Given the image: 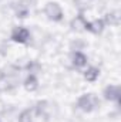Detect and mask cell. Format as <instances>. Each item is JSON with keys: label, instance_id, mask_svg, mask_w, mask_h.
I'll list each match as a JSON object with an SVG mask.
<instances>
[{"label": "cell", "instance_id": "5", "mask_svg": "<svg viewBox=\"0 0 121 122\" xmlns=\"http://www.w3.org/2000/svg\"><path fill=\"white\" fill-rule=\"evenodd\" d=\"M84 29L91 31L94 34H98L104 30V21L103 20H94V21H86L84 23Z\"/></svg>", "mask_w": 121, "mask_h": 122}, {"label": "cell", "instance_id": "4", "mask_svg": "<svg viewBox=\"0 0 121 122\" xmlns=\"http://www.w3.org/2000/svg\"><path fill=\"white\" fill-rule=\"evenodd\" d=\"M104 98L108 101H120V87L108 85L104 90Z\"/></svg>", "mask_w": 121, "mask_h": 122}, {"label": "cell", "instance_id": "10", "mask_svg": "<svg viewBox=\"0 0 121 122\" xmlns=\"http://www.w3.org/2000/svg\"><path fill=\"white\" fill-rule=\"evenodd\" d=\"M107 21L110 24H118V13H111V14H107Z\"/></svg>", "mask_w": 121, "mask_h": 122}, {"label": "cell", "instance_id": "3", "mask_svg": "<svg viewBox=\"0 0 121 122\" xmlns=\"http://www.w3.org/2000/svg\"><path fill=\"white\" fill-rule=\"evenodd\" d=\"M30 38V31L27 30L26 27H14L11 31V40L20 44L27 43Z\"/></svg>", "mask_w": 121, "mask_h": 122}, {"label": "cell", "instance_id": "8", "mask_svg": "<svg viewBox=\"0 0 121 122\" xmlns=\"http://www.w3.org/2000/svg\"><path fill=\"white\" fill-rule=\"evenodd\" d=\"M98 75H100V70L98 68H95V67H88L87 70H86V72H84V78L87 80V81H95L97 78H98Z\"/></svg>", "mask_w": 121, "mask_h": 122}, {"label": "cell", "instance_id": "9", "mask_svg": "<svg viewBox=\"0 0 121 122\" xmlns=\"http://www.w3.org/2000/svg\"><path fill=\"white\" fill-rule=\"evenodd\" d=\"M19 122H33L30 109H26V111H23V112L20 114V117H19Z\"/></svg>", "mask_w": 121, "mask_h": 122}, {"label": "cell", "instance_id": "2", "mask_svg": "<svg viewBox=\"0 0 121 122\" xmlns=\"http://www.w3.org/2000/svg\"><path fill=\"white\" fill-rule=\"evenodd\" d=\"M44 13L46 16L53 20V21H60L63 19V10H61L60 4L56 3V1H50L46 4V9H44Z\"/></svg>", "mask_w": 121, "mask_h": 122}, {"label": "cell", "instance_id": "1", "mask_svg": "<svg viewBox=\"0 0 121 122\" xmlns=\"http://www.w3.org/2000/svg\"><path fill=\"white\" fill-rule=\"evenodd\" d=\"M77 105L81 111L84 112H91L94 111L98 105H100V99L94 95V94H84L78 98L77 101Z\"/></svg>", "mask_w": 121, "mask_h": 122}, {"label": "cell", "instance_id": "7", "mask_svg": "<svg viewBox=\"0 0 121 122\" xmlns=\"http://www.w3.org/2000/svg\"><path fill=\"white\" fill-rule=\"evenodd\" d=\"M37 87H38V81H37V78L33 75V74H30L26 80H24V88L27 90V91H36L37 90Z\"/></svg>", "mask_w": 121, "mask_h": 122}, {"label": "cell", "instance_id": "6", "mask_svg": "<svg viewBox=\"0 0 121 122\" xmlns=\"http://www.w3.org/2000/svg\"><path fill=\"white\" fill-rule=\"evenodd\" d=\"M86 64H87V57H86L83 53L77 51V53L73 54V65H74V67L81 68V67H84Z\"/></svg>", "mask_w": 121, "mask_h": 122}]
</instances>
